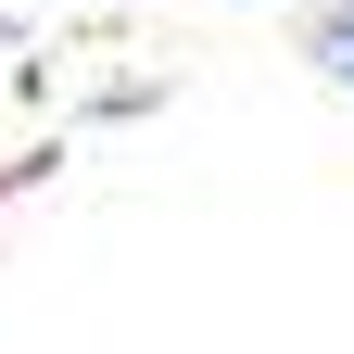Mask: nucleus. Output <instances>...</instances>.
I'll use <instances>...</instances> for the list:
<instances>
[{
	"label": "nucleus",
	"instance_id": "nucleus-1",
	"mask_svg": "<svg viewBox=\"0 0 354 354\" xmlns=\"http://www.w3.org/2000/svg\"><path fill=\"white\" fill-rule=\"evenodd\" d=\"M317 64H329V76H354V0H329V13H317Z\"/></svg>",
	"mask_w": 354,
	"mask_h": 354
}]
</instances>
